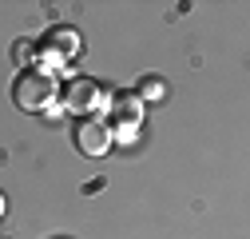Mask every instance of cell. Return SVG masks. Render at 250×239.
<instances>
[{
	"label": "cell",
	"mask_w": 250,
	"mask_h": 239,
	"mask_svg": "<svg viewBox=\"0 0 250 239\" xmlns=\"http://www.w3.org/2000/svg\"><path fill=\"white\" fill-rule=\"evenodd\" d=\"M56 92H60V84L44 68H24L12 80V104L20 112H48L56 104Z\"/></svg>",
	"instance_id": "obj_1"
},
{
	"label": "cell",
	"mask_w": 250,
	"mask_h": 239,
	"mask_svg": "<svg viewBox=\"0 0 250 239\" xmlns=\"http://www.w3.org/2000/svg\"><path fill=\"white\" fill-rule=\"evenodd\" d=\"M80 52H83V40H80L76 28H64V24H60V28H48L44 40L36 44V64H32V68H44V72L56 76V72H64Z\"/></svg>",
	"instance_id": "obj_2"
},
{
	"label": "cell",
	"mask_w": 250,
	"mask_h": 239,
	"mask_svg": "<svg viewBox=\"0 0 250 239\" xmlns=\"http://www.w3.org/2000/svg\"><path fill=\"white\" fill-rule=\"evenodd\" d=\"M64 108L68 112H76V116H107V108H111V92L100 84V80H91V76H72L68 80V96H64Z\"/></svg>",
	"instance_id": "obj_3"
},
{
	"label": "cell",
	"mask_w": 250,
	"mask_h": 239,
	"mask_svg": "<svg viewBox=\"0 0 250 239\" xmlns=\"http://www.w3.org/2000/svg\"><path fill=\"white\" fill-rule=\"evenodd\" d=\"M143 100L135 92H111V108H107V128L115 143H131L139 124H143Z\"/></svg>",
	"instance_id": "obj_4"
},
{
	"label": "cell",
	"mask_w": 250,
	"mask_h": 239,
	"mask_svg": "<svg viewBox=\"0 0 250 239\" xmlns=\"http://www.w3.org/2000/svg\"><path fill=\"white\" fill-rule=\"evenodd\" d=\"M111 128H107V120H100V116H87V120H80L76 124V147H80V156H87V160H100V156H107L111 152Z\"/></svg>",
	"instance_id": "obj_5"
},
{
	"label": "cell",
	"mask_w": 250,
	"mask_h": 239,
	"mask_svg": "<svg viewBox=\"0 0 250 239\" xmlns=\"http://www.w3.org/2000/svg\"><path fill=\"white\" fill-rule=\"evenodd\" d=\"M135 96L143 100V108H147V104H159V100L167 96V84H163L159 76H143L139 88H135Z\"/></svg>",
	"instance_id": "obj_6"
},
{
	"label": "cell",
	"mask_w": 250,
	"mask_h": 239,
	"mask_svg": "<svg viewBox=\"0 0 250 239\" xmlns=\"http://www.w3.org/2000/svg\"><path fill=\"white\" fill-rule=\"evenodd\" d=\"M12 60H16V68H20V72H24V68H32V64H36V44H32V40H16Z\"/></svg>",
	"instance_id": "obj_7"
},
{
	"label": "cell",
	"mask_w": 250,
	"mask_h": 239,
	"mask_svg": "<svg viewBox=\"0 0 250 239\" xmlns=\"http://www.w3.org/2000/svg\"><path fill=\"white\" fill-rule=\"evenodd\" d=\"M44 116H48V120H60V116H64V104H60V100H56V104H52V108H48Z\"/></svg>",
	"instance_id": "obj_8"
},
{
	"label": "cell",
	"mask_w": 250,
	"mask_h": 239,
	"mask_svg": "<svg viewBox=\"0 0 250 239\" xmlns=\"http://www.w3.org/2000/svg\"><path fill=\"white\" fill-rule=\"evenodd\" d=\"M0 215H4V195H0Z\"/></svg>",
	"instance_id": "obj_9"
}]
</instances>
